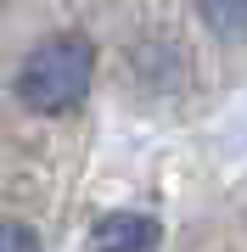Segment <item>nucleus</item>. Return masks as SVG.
I'll return each mask as SVG.
<instances>
[{"label": "nucleus", "mask_w": 247, "mask_h": 252, "mask_svg": "<svg viewBox=\"0 0 247 252\" xmlns=\"http://www.w3.org/2000/svg\"><path fill=\"white\" fill-rule=\"evenodd\" d=\"M0 252H45V247H39L34 224H23V219H0Z\"/></svg>", "instance_id": "4"}, {"label": "nucleus", "mask_w": 247, "mask_h": 252, "mask_svg": "<svg viewBox=\"0 0 247 252\" xmlns=\"http://www.w3.org/2000/svg\"><path fill=\"white\" fill-rule=\"evenodd\" d=\"M90 241H96V252H152L157 247V224L146 213H107Z\"/></svg>", "instance_id": "2"}, {"label": "nucleus", "mask_w": 247, "mask_h": 252, "mask_svg": "<svg viewBox=\"0 0 247 252\" xmlns=\"http://www.w3.org/2000/svg\"><path fill=\"white\" fill-rule=\"evenodd\" d=\"M90 73H96V45L79 34V28H56V34H45L34 51L23 56L11 90H17V101L28 112L56 118V112H73L84 101Z\"/></svg>", "instance_id": "1"}, {"label": "nucleus", "mask_w": 247, "mask_h": 252, "mask_svg": "<svg viewBox=\"0 0 247 252\" xmlns=\"http://www.w3.org/2000/svg\"><path fill=\"white\" fill-rule=\"evenodd\" d=\"M197 6H202V17H208L213 34H225V39L247 34V0H197Z\"/></svg>", "instance_id": "3"}]
</instances>
